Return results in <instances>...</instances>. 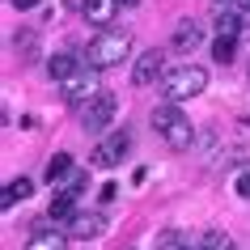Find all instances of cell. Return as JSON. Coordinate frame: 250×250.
Instances as JSON below:
<instances>
[{"label": "cell", "instance_id": "16", "mask_svg": "<svg viewBox=\"0 0 250 250\" xmlns=\"http://www.w3.org/2000/svg\"><path fill=\"white\" fill-rule=\"evenodd\" d=\"M233 51H237L233 34H216V42H212V60H216V64H233Z\"/></svg>", "mask_w": 250, "mask_h": 250}, {"label": "cell", "instance_id": "5", "mask_svg": "<svg viewBox=\"0 0 250 250\" xmlns=\"http://www.w3.org/2000/svg\"><path fill=\"white\" fill-rule=\"evenodd\" d=\"M127 148H132V136H127V127H119V132L102 136V140L93 145L89 161L98 166V170H115L119 161H123V153H127Z\"/></svg>", "mask_w": 250, "mask_h": 250}, {"label": "cell", "instance_id": "3", "mask_svg": "<svg viewBox=\"0 0 250 250\" xmlns=\"http://www.w3.org/2000/svg\"><path fill=\"white\" fill-rule=\"evenodd\" d=\"M204 89H208V68H199V64L166 68V77H161V93H166V102H187V98H199Z\"/></svg>", "mask_w": 250, "mask_h": 250}, {"label": "cell", "instance_id": "24", "mask_svg": "<svg viewBox=\"0 0 250 250\" xmlns=\"http://www.w3.org/2000/svg\"><path fill=\"white\" fill-rule=\"evenodd\" d=\"M174 250H195V246H191V242H178V246H174Z\"/></svg>", "mask_w": 250, "mask_h": 250}, {"label": "cell", "instance_id": "12", "mask_svg": "<svg viewBox=\"0 0 250 250\" xmlns=\"http://www.w3.org/2000/svg\"><path fill=\"white\" fill-rule=\"evenodd\" d=\"M21 250H68V242H64V233H55V229H42V225H39Z\"/></svg>", "mask_w": 250, "mask_h": 250}, {"label": "cell", "instance_id": "11", "mask_svg": "<svg viewBox=\"0 0 250 250\" xmlns=\"http://www.w3.org/2000/svg\"><path fill=\"white\" fill-rule=\"evenodd\" d=\"M72 204H77V195L60 187V191H55V199H51V208H47V216H51L55 225H68L72 216H77V208H72Z\"/></svg>", "mask_w": 250, "mask_h": 250}, {"label": "cell", "instance_id": "15", "mask_svg": "<svg viewBox=\"0 0 250 250\" xmlns=\"http://www.w3.org/2000/svg\"><path fill=\"white\" fill-rule=\"evenodd\" d=\"M34 195V183H30V178H13V183L4 187V195H0V204H4V208H13L17 199H30Z\"/></svg>", "mask_w": 250, "mask_h": 250}, {"label": "cell", "instance_id": "2", "mask_svg": "<svg viewBox=\"0 0 250 250\" xmlns=\"http://www.w3.org/2000/svg\"><path fill=\"white\" fill-rule=\"evenodd\" d=\"M153 127L161 132V140L174 148V153H187V148L195 145V127H191V119L178 110V102H166L153 110Z\"/></svg>", "mask_w": 250, "mask_h": 250}, {"label": "cell", "instance_id": "18", "mask_svg": "<svg viewBox=\"0 0 250 250\" xmlns=\"http://www.w3.org/2000/svg\"><path fill=\"white\" fill-rule=\"evenodd\" d=\"M17 51H26V55H21V64H30V60H34V51H39V39H34L30 30H26V34H17Z\"/></svg>", "mask_w": 250, "mask_h": 250}, {"label": "cell", "instance_id": "9", "mask_svg": "<svg viewBox=\"0 0 250 250\" xmlns=\"http://www.w3.org/2000/svg\"><path fill=\"white\" fill-rule=\"evenodd\" d=\"M119 4H123V0H85L81 17H85V21H93V26H110V21L119 17Z\"/></svg>", "mask_w": 250, "mask_h": 250}, {"label": "cell", "instance_id": "10", "mask_svg": "<svg viewBox=\"0 0 250 250\" xmlns=\"http://www.w3.org/2000/svg\"><path fill=\"white\" fill-rule=\"evenodd\" d=\"M199 39H204V30H199V21H178V30H174L170 47L174 51H195Z\"/></svg>", "mask_w": 250, "mask_h": 250}, {"label": "cell", "instance_id": "25", "mask_svg": "<svg viewBox=\"0 0 250 250\" xmlns=\"http://www.w3.org/2000/svg\"><path fill=\"white\" fill-rule=\"evenodd\" d=\"M123 4H127V9H132V4H140V0H123Z\"/></svg>", "mask_w": 250, "mask_h": 250}, {"label": "cell", "instance_id": "8", "mask_svg": "<svg viewBox=\"0 0 250 250\" xmlns=\"http://www.w3.org/2000/svg\"><path fill=\"white\" fill-rule=\"evenodd\" d=\"M102 233H106V216L102 212H77V216L68 221V237L89 242V237H102Z\"/></svg>", "mask_w": 250, "mask_h": 250}, {"label": "cell", "instance_id": "21", "mask_svg": "<svg viewBox=\"0 0 250 250\" xmlns=\"http://www.w3.org/2000/svg\"><path fill=\"white\" fill-rule=\"evenodd\" d=\"M17 9H34V4H42V0H13Z\"/></svg>", "mask_w": 250, "mask_h": 250}, {"label": "cell", "instance_id": "7", "mask_svg": "<svg viewBox=\"0 0 250 250\" xmlns=\"http://www.w3.org/2000/svg\"><path fill=\"white\" fill-rule=\"evenodd\" d=\"M166 77V51H145L140 60H136V68H132V85L136 89H148V85H157V81Z\"/></svg>", "mask_w": 250, "mask_h": 250}, {"label": "cell", "instance_id": "23", "mask_svg": "<svg viewBox=\"0 0 250 250\" xmlns=\"http://www.w3.org/2000/svg\"><path fill=\"white\" fill-rule=\"evenodd\" d=\"M237 9H242V13H250V0H237Z\"/></svg>", "mask_w": 250, "mask_h": 250}, {"label": "cell", "instance_id": "14", "mask_svg": "<svg viewBox=\"0 0 250 250\" xmlns=\"http://www.w3.org/2000/svg\"><path fill=\"white\" fill-rule=\"evenodd\" d=\"M64 178H72V153H55L51 161H47V183H64Z\"/></svg>", "mask_w": 250, "mask_h": 250}, {"label": "cell", "instance_id": "19", "mask_svg": "<svg viewBox=\"0 0 250 250\" xmlns=\"http://www.w3.org/2000/svg\"><path fill=\"white\" fill-rule=\"evenodd\" d=\"M178 242H183V233H178V229H166V233L157 237V250H174Z\"/></svg>", "mask_w": 250, "mask_h": 250}, {"label": "cell", "instance_id": "20", "mask_svg": "<svg viewBox=\"0 0 250 250\" xmlns=\"http://www.w3.org/2000/svg\"><path fill=\"white\" fill-rule=\"evenodd\" d=\"M237 195H242V199H250V170H242V174H237Z\"/></svg>", "mask_w": 250, "mask_h": 250}, {"label": "cell", "instance_id": "6", "mask_svg": "<svg viewBox=\"0 0 250 250\" xmlns=\"http://www.w3.org/2000/svg\"><path fill=\"white\" fill-rule=\"evenodd\" d=\"M115 93H98V98H93L89 106H81L77 110V119H81V127H85V132H106V123H115Z\"/></svg>", "mask_w": 250, "mask_h": 250}, {"label": "cell", "instance_id": "22", "mask_svg": "<svg viewBox=\"0 0 250 250\" xmlns=\"http://www.w3.org/2000/svg\"><path fill=\"white\" fill-rule=\"evenodd\" d=\"M68 9H77V13H81V9H85V0H68Z\"/></svg>", "mask_w": 250, "mask_h": 250}, {"label": "cell", "instance_id": "13", "mask_svg": "<svg viewBox=\"0 0 250 250\" xmlns=\"http://www.w3.org/2000/svg\"><path fill=\"white\" fill-rule=\"evenodd\" d=\"M77 68H81V60H77L72 51H55L51 60H47V72H51V81H64V77H72Z\"/></svg>", "mask_w": 250, "mask_h": 250}, {"label": "cell", "instance_id": "4", "mask_svg": "<svg viewBox=\"0 0 250 250\" xmlns=\"http://www.w3.org/2000/svg\"><path fill=\"white\" fill-rule=\"evenodd\" d=\"M98 72L102 68H93V64H81L72 77L60 81V93H64V102L72 106V110H81V106H89L98 93H102V81H98Z\"/></svg>", "mask_w": 250, "mask_h": 250}, {"label": "cell", "instance_id": "1", "mask_svg": "<svg viewBox=\"0 0 250 250\" xmlns=\"http://www.w3.org/2000/svg\"><path fill=\"white\" fill-rule=\"evenodd\" d=\"M127 51H132V34L127 30H110V26H102V34H93L89 39V47H85V64H93V68H119L123 60H127Z\"/></svg>", "mask_w": 250, "mask_h": 250}, {"label": "cell", "instance_id": "17", "mask_svg": "<svg viewBox=\"0 0 250 250\" xmlns=\"http://www.w3.org/2000/svg\"><path fill=\"white\" fill-rule=\"evenodd\" d=\"M199 250H233V237L225 233V229H208L204 242H199Z\"/></svg>", "mask_w": 250, "mask_h": 250}]
</instances>
